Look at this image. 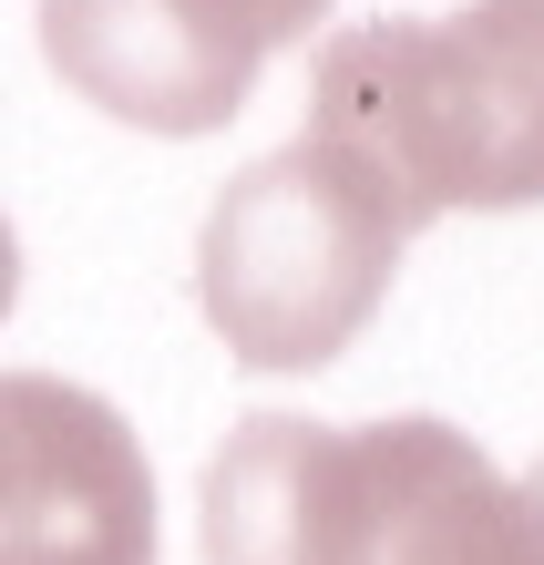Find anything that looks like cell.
Instances as JSON below:
<instances>
[{"label":"cell","instance_id":"obj_1","mask_svg":"<svg viewBox=\"0 0 544 565\" xmlns=\"http://www.w3.org/2000/svg\"><path fill=\"white\" fill-rule=\"evenodd\" d=\"M309 135L350 154L412 237L431 216L544 206V0L329 31L309 62Z\"/></svg>","mask_w":544,"mask_h":565},{"label":"cell","instance_id":"obj_2","mask_svg":"<svg viewBox=\"0 0 544 565\" xmlns=\"http://www.w3.org/2000/svg\"><path fill=\"white\" fill-rule=\"evenodd\" d=\"M401 247H412V226L391 216V195L350 154L298 135L278 154H257L206 206L195 298H206L226 360H247V371H329L381 319Z\"/></svg>","mask_w":544,"mask_h":565},{"label":"cell","instance_id":"obj_3","mask_svg":"<svg viewBox=\"0 0 544 565\" xmlns=\"http://www.w3.org/2000/svg\"><path fill=\"white\" fill-rule=\"evenodd\" d=\"M0 565H154L145 443L52 371H0Z\"/></svg>","mask_w":544,"mask_h":565},{"label":"cell","instance_id":"obj_4","mask_svg":"<svg viewBox=\"0 0 544 565\" xmlns=\"http://www.w3.org/2000/svg\"><path fill=\"white\" fill-rule=\"evenodd\" d=\"M339 565H544V504L431 412L350 422Z\"/></svg>","mask_w":544,"mask_h":565},{"label":"cell","instance_id":"obj_5","mask_svg":"<svg viewBox=\"0 0 544 565\" xmlns=\"http://www.w3.org/2000/svg\"><path fill=\"white\" fill-rule=\"evenodd\" d=\"M42 62L114 124L216 135L257 93L267 42L226 0H42Z\"/></svg>","mask_w":544,"mask_h":565},{"label":"cell","instance_id":"obj_6","mask_svg":"<svg viewBox=\"0 0 544 565\" xmlns=\"http://www.w3.org/2000/svg\"><path fill=\"white\" fill-rule=\"evenodd\" d=\"M350 422L247 412L206 462V565H339Z\"/></svg>","mask_w":544,"mask_h":565},{"label":"cell","instance_id":"obj_7","mask_svg":"<svg viewBox=\"0 0 544 565\" xmlns=\"http://www.w3.org/2000/svg\"><path fill=\"white\" fill-rule=\"evenodd\" d=\"M226 11L247 21V31H257L267 52H278V42H309V31L329 21V0H226Z\"/></svg>","mask_w":544,"mask_h":565},{"label":"cell","instance_id":"obj_8","mask_svg":"<svg viewBox=\"0 0 544 565\" xmlns=\"http://www.w3.org/2000/svg\"><path fill=\"white\" fill-rule=\"evenodd\" d=\"M11 298H21V247H11V216H0V319H11Z\"/></svg>","mask_w":544,"mask_h":565},{"label":"cell","instance_id":"obj_9","mask_svg":"<svg viewBox=\"0 0 544 565\" xmlns=\"http://www.w3.org/2000/svg\"><path fill=\"white\" fill-rule=\"evenodd\" d=\"M524 493H534V504H544V462H534V473H524Z\"/></svg>","mask_w":544,"mask_h":565}]
</instances>
